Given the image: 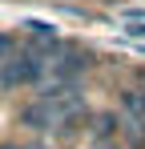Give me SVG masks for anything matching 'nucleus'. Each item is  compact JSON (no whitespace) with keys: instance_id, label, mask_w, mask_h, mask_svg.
<instances>
[{"instance_id":"2","label":"nucleus","mask_w":145,"mask_h":149,"mask_svg":"<svg viewBox=\"0 0 145 149\" xmlns=\"http://www.w3.org/2000/svg\"><path fill=\"white\" fill-rule=\"evenodd\" d=\"M93 69V52L77 49V45H65V52L52 61V85H81V77Z\"/></svg>"},{"instance_id":"7","label":"nucleus","mask_w":145,"mask_h":149,"mask_svg":"<svg viewBox=\"0 0 145 149\" xmlns=\"http://www.w3.org/2000/svg\"><path fill=\"white\" fill-rule=\"evenodd\" d=\"M137 93H141V101H145V85H141V89H137Z\"/></svg>"},{"instance_id":"8","label":"nucleus","mask_w":145,"mask_h":149,"mask_svg":"<svg viewBox=\"0 0 145 149\" xmlns=\"http://www.w3.org/2000/svg\"><path fill=\"white\" fill-rule=\"evenodd\" d=\"M109 4H117V0H109Z\"/></svg>"},{"instance_id":"6","label":"nucleus","mask_w":145,"mask_h":149,"mask_svg":"<svg viewBox=\"0 0 145 149\" xmlns=\"http://www.w3.org/2000/svg\"><path fill=\"white\" fill-rule=\"evenodd\" d=\"M93 149H125V145H121L117 137H109V141H93Z\"/></svg>"},{"instance_id":"5","label":"nucleus","mask_w":145,"mask_h":149,"mask_svg":"<svg viewBox=\"0 0 145 149\" xmlns=\"http://www.w3.org/2000/svg\"><path fill=\"white\" fill-rule=\"evenodd\" d=\"M0 149H48L45 141H0Z\"/></svg>"},{"instance_id":"4","label":"nucleus","mask_w":145,"mask_h":149,"mask_svg":"<svg viewBox=\"0 0 145 149\" xmlns=\"http://www.w3.org/2000/svg\"><path fill=\"white\" fill-rule=\"evenodd\" d=\"M16 49H20V40H16L12 32H0V77H4V69H8V61H12Z\"/></svg>"},{"instance_id":"1","label":"nucleus","mask_w":145,"mask_h":149,"mask_svg":"<svg viewBox=\"0 0 145 149\" xmlns=\"http://www.w3.org/2000/svg\"><path fill=\"white\" fill-rule=\"evenodd\" d=\"M45 77H48V61L20 45V49L12 52V61H8L4 77H0V89L8 93V89H20V85H40Z\"/></svg>"},{"instance_id":"3","label":"nucleus","mask_w":145,"mask_h":149,"mask_svg":"<svg viewBox=\"0 0 145 149\" xmlns=\"http://www.w3.org/2000/svg\"><path fill=\"white\" fill-rule=\"evenodd\" d=\"M109 137H121V113H113V109L93 117V141H109Z\"/></svg>"}]
</instances>
